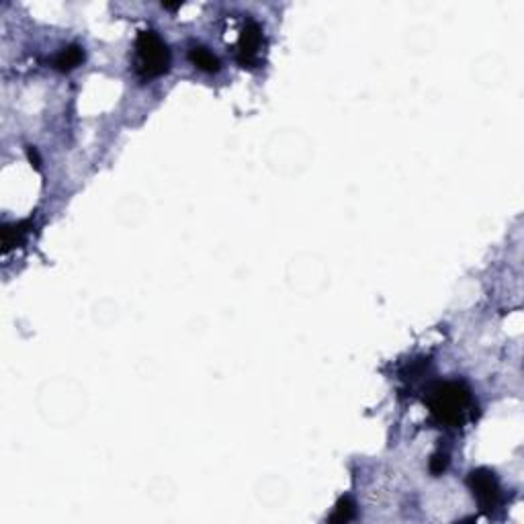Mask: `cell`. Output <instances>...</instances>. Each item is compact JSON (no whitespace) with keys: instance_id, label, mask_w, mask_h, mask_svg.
I'll return each mask as SVG.
<instances>
[{"instance_id":"obj_1","label":"cell","mask_w":524,"mask_h":524,"mask_svg":"<svg viewBox=\"0 0 524 524\" xmlns=\"http://www.w3.org/2000/svg\"><path fill=\"white\" fill-rule=\"evenodd\" d=\"M426 403L432 416L450 428H461L478 416V403L463 381H438L430 386L426 391Z\"/></svg>"},{"instance_id":"obj_9","label":"cell","mask_w":524,"mask_h":524,"mask_svg":"<svg viewBox=\"0 0 524 524\" xmlns=\"http://www.w3.org/2000/svg\"><path fill=\"white\" fill-rule=\"evenodd\" d=\"M428 465H430L432 475H440V473L448 467V455L447 453H436V455H432V459Z\"/></svg>"},{"instance_id":"obj_10","label":"cell","mask_w":524,"mask_h":524,"mask_svg":"<svg viewBox=\"0 0 524 524\" xmlns=\"http://www.w3.org/2000/svg\"><path fill=\"white\" fill-rule=\"evenodd\" d=\"M27 156H29V160L33 162V166H35V168H39L41 160H39V156H37V152H35V148H33V146H29V148H27Z\"/></svg>"},{"instance_id":"obj_2","label":"cell","mask_w":524,"mask_h":524,"mask_svg":"<svg viewBox=\"0 0 524 524\" xmlns=\"http://www.w3.org/2000/svg\"><path fill=\"white\" fill-rule=\"evenodd\" d=\"M170 68V49L166 41L154 31L143 29L136 37L133 46V70L139 78L150 80L166 74Z\"/></svg>"},{"instance_id":"obj_5","label":"cell","mask_w":524,"mask_h":524,"mask_svg":"<svg viewBox=\"0 0 524 524\" xmlns=\"http://www.w3.org/2000/svg\"><path fill=\"white\" fill-rule=\"evenodd\" d=\"M84 62V49L76 44H72V46H66L62 47L56 56H54V68L56 70H60V72H70V70H74L76 66Z\"/></svg>"},{"instance_id":"obj_4","label":"cell","mask_w":524,"mask_h":524,"mask_svg":"<svg viewBox=\"0 0 524 524\" xmlns=\"http://www.w3.org/2000/svg\"><path fill=\"white\" fill-rule=\"evenodd\" d=\"M467 483L473 492V498L478 500L479 508L485 514H492L493 508H498L500 504V498H502V490H500V483L495 473L485 469V467H479L473 469L467 478Z\"/></svg>"},{"instance_id":"obj_8","label":"cell","mask_w":524,"mask_h":524,"mask_svg":"<svg viewBox=\"0 0 524 524\" xmlns=\"http://www.w3.org/2000/svg\"><path fill=\"white\" fill-rule=\"evenodd\" d=\"M356 516V506L355 502L351 498H340L338 504L334 506V512L330 514L328 523H351Z\"/></svg>"},{"instance_id":"obj_7","label":"cell","mask_w":524,"mask_h":524,"mask_svg":"<svg viewBox=\"0 0 524 524\" xmlns=\"http://www.w3.org/2000/svg\"><path fill=\"white\" fill-rule=\"evenodd\" d=\"M27 231V221H21V223H4L2 226V250L9 252L11 248L21 244L23 236Z\"/></svg>"},{"instance_id":"obj_11","label":"cell","mask_w":524,"mask_h":524,"mask_svg":"<svg viewBox=\"0 0 524 524\" xmlns=\"http://www.w3.org/2000/svg\"><path fill=\"white\" fill-rule=\"evenodd\" d=\"M162 6L168 9V11H176V9H181V2H174V4L172 2H162Z\"/></svg>"},{"instance_id":"obj_3","label":"cell","mask_w":524,"mask_h":524,"mask_svg":"<svg viewBox=\"0 0 524 524\" xmlns=\"http://www.w3.org/2000/svg\"><path fill=\"white\" fill-rule=\"evenodd\" d=\"M264 47H266L264 29L254 19H246L236 44V60L244 68H256L262 64Z\"/></svg>"},{"instance_id":"obj_6","label":"cell","mask_w":524,"mask_h":524,"mask_svg":"<svg viewBox=\"0 0 524 524\" xmlns=\"http://www.w3.org/2000/svg\"><path fill=\"white\" fill-rule=\"evenodd\" d=\"M188 60L195 64L199 70L209 72V74H213V72H217L221 68L219 58H217L209 47L205 46H191V49H188Z\"/></svg>"}]
</instances>
